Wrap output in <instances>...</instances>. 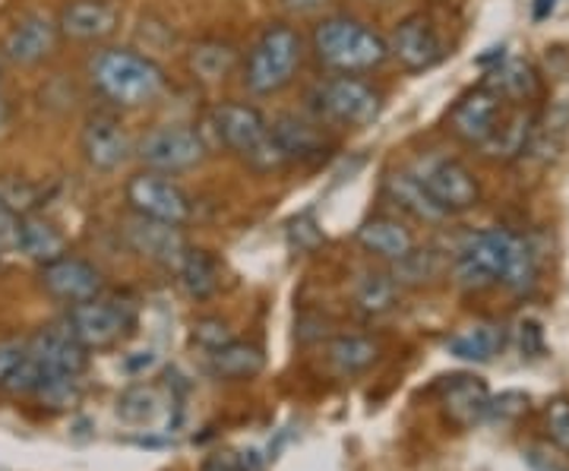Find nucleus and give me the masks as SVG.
I'll return each mask as SVG.
<instances>
[{
	"instance_id": "79ce46f5",
	"label": "nucleus",
	"mask_w": 569,
	"mask_h": 471,
	"mask_svg": "<svg viewBox=\"0 0 569 471\" xmlns=\"http://www.w3.org/2000/svg\"><path fill=\"white\" fill-rule=\"evenodd\" d=\"M22 358H26V342H0V387L13 370L20 368Z\"/></svg>"
},
{
	"instance_id": "58836bf2",
	"label": "nucleus",
	"mask_w": 569,
	"mask_h": 471,
	"mask_svg": "<svg viewBox=\"0 0 569 471\" xmlns=\"http://www.w3.org/2000/svg\"><path fill=\"white\" fill-rule=\"evenodd\" d=\"M231 339H234L231 329H228V323H222L219 317H206V320H197V323H193V342H197L206 354L228 345Z\"/></svg>"
},
{
	"instance_id": "f257e3e1",
	"label": "nucleus",
	"mask_w": 569,
	"mask_h": 471,
	"mask_svg": "<svg viewBox=\"0 0 569 471\" xmlns=\"http://www.w3.org/2000/svg\"><path fill=\"white\" fill-rule=\"evenodd\" d=\"M89 80L111 104L140 108L164 92V70L133 48H102L89 61Z\"/></svg>"
},
{
	"instance_id": "9b49d317",
	"label": "nucleus",
	"mask_w": 569,
	"mask_h": 471,
	"mask_svg": "<svg viewBox=\"0 0 569 471\" xmlns=\"http://www.w3.org/2000/svg\"><path fill=\"white\" fill-rule=\"evenodd\" d=\"M507 118V102L488 89V86H478L466 92L459 102L452 104L449 111V130L468 146H481L488 143L490 137L497 133V127Z\"/></svg>"
},
{
	"instance_id": "20e7f679",
	"label": "nucleus",
	"mask_w": 569,
	"mask_h": 471,
	"mask_svg": "<svg viewBox=\"0 0 569 471\" xmlns=\"http://www.w3.org/2000/svg\"><path fill=\"white\" fill-rule=\"evenodd\" d=\"M305 58V41L295 26H266L244 61V86L253 96H276L295 80Z\"/></svg>"
},
{
	"instance_id": "0eeeda50",
	"label": "nucleus",
	"mask_w": 569,
	"mask_h": 471,
	"mask_svg": "<svg viewBox=\"0 0 569 471\" xmlns=\"http://www.w3.org/2000/svg\"><path fill=\"white\" fill-rule=\"evenodd\" d=\"M137 156L149 171L159 174H181L206 159V140L203 133H197L193 127L181 123H164L156 127L137 143Z\"/></svg>"
},
{
	"instance_id": "5701e85b",
	"label": "nucleus",
	"mask_w": 569,
	"mask_h": 471,
	"mask_svg": "<svg viewBox=\"0 0 569 471\" xmlns=\"http://www.w3.org/2000/svg\"><path fill=\"white\" fill-rule=\"evenodd\" d=\"M209 368L222 380H253L266 368V354L253 342L231 339L222 349L209 351Z\"/></svg>"
},
{
	"instance_id": "f8f14e48",
	"label": "nucleus",
	"mask_w": 569,
	"mask_h": 471,
	"mask_svg": "<svg viewBox=\"0 0 569 471\" xmlns=\"http://www.w3.org/2000/svg\"><path fill=\"white\" fill-rule=\"evenodd\" d=\"M80 149L86 164L92 171H102V174H111V171L123 168L127 159H130V152H133L123 123L114 114H104V111L86 118L80 133Z\"/></svg>"
},
{
	"instance_id": "9d476101",
	"label": "nucleus",
	"mask_w": 569,
	"mask_h": 471,
	"mask_svg": "<svg viewBox=\"0 0 569 471\" xmlns=\"http://www.w3.org/2000/svg\"><path fill=\"white\" fill-rule=\"evenodd\" d=\"M317 102L329 121L342 123V127H367L383 111V96L370 82L358 80L351 73L326 80L317 92Z\"/></svg>"
},
{
	"instance_id": "dca6fc26",
	"label": "nucleus",
	"mask_w": 569,
	"mask_h": 471,
	"mask_svg": "<svg viewBox=\"0 0 569 471\" xmlns=\"http://www.w3.org/2000/svg\"><path fill=\"white\" fill-rule=\"evenodd\" d=\"M440 405H443V414L452 428L459 431H468V428H478L488 421L490 409V390L488 383L475 373H452V377H443L440 380Z\"/></svg>"
},
{
	"instance_id": "2eb2a0df",
	"label": "nucleus",
	"mask_w": 569,
	"mask_h": 471,
	"mask_svg": "<svg viewBox=\"0 0 569 471\" xmlns=\"http://www.w3.org/2000/svg\"><path fill=\"white\" fill-rule=\"evenodd\" d=\"M41 288L61 301V304H82V301H92L99 298L104 288V279L99 269L92 267L89 260H80V257H61L54 263H44L39 272Z\"/></svg>"
},
{
	"instance_id": "cd10ccee",
	"label": "nucleus",
	"mask_w": 569,
	"mask_h": 471,
	"mask_svg": "<svg viewBox=\"0 0 569 471\" xmlns=\"http://www.w3.org/2000/svg\"><path fill=\"white\" fill-rule=\"evenodd\" d=\"M387 193L399 209H406L408 216L421 219V222H440L447 219V212L427 197V190L415 174H392L387 181Z\"/></svg>"
},
{
	"instance_id": "a19ab883",
	"label": "nucleus",
	"mask_w": 569,
	"mask_h": 471,
	"mask_svg": "<svg viewBox=\"0 0 569 471\" xmlns=\"http://www.w3.org/2000/svg\"><path fill=\"white\" fill-rule=\"evenodd\" d=\"M200 471H250V462H247V455H241V452L216 450L206 455Z\"/></svg>"
},
{
	"instance_id": "4468645a",
	"label": "nucleus",
	"mask_w": 569,
	"mask_h": 471,
	"mask_svg": "<svg viewBox=\"0 0 569 471\" xmlns=\"http://www.w3.org/2000/svg\"><path fill=\"white\" fill-rule=\"evenodd\" d=\"M389 54L411 73L430 70L433 63L443 61V41H440L433 20L425 13L406 17L389 39Z\"/></svg>"
},
{
	"instance_id": "09e8293b",
	"label": "nucleus",
	"mask_w": 569,
	"mask_h": 471,
	"mask_svg": "<svg viewBox=\"0 0 569 471\" xmlns=\"http://www.w3.org/2000/svg\"><path fill=\"white\" fill-rule=\"evenodd\" d=\"M0 82H3V67H0Z\"/></svg>"
},
{
	"instance_id": "c85d7f7f",
	"label": "nucleus",
	"mask_w": 569,
	"mask_h": 471,
	"mask_svg": "<svg viewBox=\"0 0 569 471\" xmlns=\"http://www.w3.org/2000/svg\"><path fill=\"white\" fill-rule=\"evenodd\" d=\"M238 67V48L231 41L206 39L190 48V70L206 82L224 80Z\"/></svg>"
},
{
	"instance_id": "c756f323",
	"label": "nucleus",
	"mask_w": 569,
	"mask_h": 471,
	"mask_svg": "<svg viewBox=\"0 0 569 471\" xmlns=\"http://www.w3.org/2000/svg\"><path fill=\"white\" fill-rule=\"evenodd\" d=\"M503 345V329L500 327H475L452 335L447 342V351L459 361H471V364H488L490 358Z\"/></svg>"
},
{
	"instance_id": "393cba45",
	"label": "nucleus",
	"mask_w": 569,
	"mask_h": 471,
	"mask_svg": "<svg viewBox=\"0 0 569 471\" xmlns=\"http://www.w3.org/2000/svg\"><path fill=\"white\" fill-rule=\"evenodd\" d=\"M174 272H178L181 288L193 301H206V298H212L219 291V263L206 250H193L190 247Z\"/></svg>"
},
{
	"instance_id": "a211bd4d",
	"label": "nucleus",
	"mask_w": 569,
	"mask_h": 471,
	"mask_svg": "<svg viewBox=\"0 0 569 471\" xmlns=\"http://www.w3.org/2000/svg\"><path fill=\"white\" fill-rule=\"evenodd\" d=\"M123 238H127V244L133 247L140 257L168 269H178L183 253L190 250L187 238L181 234V228L168 226V222H156V219H142V216H133L123 226Z\"/></svg>"
},
{
	"instance_id": "a18cd8bd",
	"label": "nucleus",
	"mask_w": 569,
	"mask_h": 471,
	"mask_svg": "<svg viewBox=\"0 0 569 471\" xmlns=\"http://www.w3.org/2000/svg\"><path fill=\"white\" fill-rule=\"evenodd\" d=\"M329 3H332V0H282V7L291 17H313V13L326 10Z\"/></svg>"
},
{
	"instance_id": "7ed1b4c3",
	"label": "nucleus",
	"mask_w": 569,
	"mask_h": 471,
	"mask_svg": "<svg viewBox=\"0 0 569 471\" xmlns=\"http://www.w3.org/2000/svg\"><path fill=\"white\" fill-rule=\"evenodd\" d=\"M209 127L216 130L219 143L241 156L250 168L257 171H276L288 164L282 156V149L272 140V127L266 121L263 114L244 102H222L212 108L209 114Z\"/></svg>"
},
{
	"instance_id": "473e14b6",
	"label": "nucleus",
	"mask_w": 569,
	"mask_h": 471,
	"mask_svg": "<svg viewBox=\"0 0 569 471\" xmlns=\"http://www.w3.org/2000/svg\"><path fill=\"white\" fill-rule=\"evenodd\" d=\"M500 282H503L509 291H516V294H526V291H531L535 282H538V257H535V247H531L526 238H519V234H516V241H512L507 272H503Z\"/></svg>"
},
{
	"instance_id": "49530a36",
	"label": "nucleus",
	"mask_w": 569,
	"mask_h": 471,
	"mask_svg": "<svg viewBox=\"0 0 569 471\" xmlns=\"http://www.w3.org/2000/svg\"><path fill=\"white\" fill-rule=\"evenodd\" d=\"M553 10H557V0H535L531 3V17L535 20H548Z\"/></svg>"
},
{
	"instance_id": "72a5a7b5",
	"label": "nucleus",
	"mask_w": 569,
	"mask_h": 471,
	"mask_svg": "<svg viewBox=\"0 0 569 471\" xmlns=\"http://www.w3.org/2000/svg\"><path fill=\"white\" fill-rule=\"evenodd\" d=\"M80 377H63V373H41L39 387H36V399L44 409L63 411L80 402Z\"/></svg>"
},
{
	"instance_id": "4c0bfd02",
	"label": "nucleus",
	"mask_w": 569,
	"mask_h": 471,
	"mask_svg": "<svg viewBox=\"0 0 569 471\" xmlns=\"http://www.w3.org/2000/svg\"><path fill=\"white\" fill-rule=\"evenodd\" d=\"M545 424H548L550 440L557 450L569 452V395H553L545 409Z\"/></svg>"
},
{
	"instance_id": "c03bdc74",
	"label": "nucleus",
	"mask_w": 569,
	"mask_h": 471,
	"mask_svg": "<svg viewBox=\"0 0 569 471\" xmlns=\"http://www.w3.org/2000/svg\"><path fill=\"white\" fill-rule=\"evenodd\" d=\"M519 342H522V351L529 358H538L545 345H541V327L538 323H519Z\"/></svg>"
},
{
	"instance_id": "7c9ffc66",
	"label": "nucleus",
	"mask_w": 569,
	"mask_h": 471,
	"mask_svg": "<svg viewBox=\"0 0 569 471\" xmlns=\"http://www.w3.org/2000/svg\"><path fill=\"white\" fill-rule=\"evenodd\" d=\"M164 405H168L164 392L152 383H142V387H133L118 399V414L127 424H152L164 411Z\"/></svg>"
},
{
	"instance_id": "a878e982",
	"label": "nucleus",
	"mask_w": 569,
	"mask_h": 471,
	"mask_svg": "<svg viewBox=\"0 0 569 471\" xmlns=\"http://www.w3.org/2000/svg\"><path fill=\"white\" fill-rule=\"evenodd\" d=\"M485 86L507 104H526L538 96V77L526 61H503L497 70H490Z\"/></svg>"
},
{
	"instance_id": "2f4dec72",
	"label": "nucleus",
	"mask_w": 569,
	"mask_h": 471,
	"mask_svg": "<svg viewBox=\"0 0 569 471\" xmlns=\"http://www.w3.org/2000/svg\"><path fill=\"white\" fill-rule=\"evenodd\" d=\"M396 298H399V282L392 275L383 272H367L365 279L355 288V301L358 308L365 310L367 317H380L396 308Z\"/></svg>"
},
{
	"instance_id": "1a4fd4ad",
	"label": "nucleus",
	"mask_w": 569,
	"mask_h": 471,
	"mask_svg": "<svg viewBox=\"0 0 569 471\" xmlns=\"http://www.w3.org/2000/svg\"><path fill=\"white\" fill-rule=\"evenodd\" d=\"M415 178L421 181L427 197L440 206L447 216L456 212H468L481 203V187L475 181V174L468 171V164L459 159H447V156H433L418 164Z\"/></svg>"
},
{
	"instance_id": "c9c22d12",
	"label": "nucleus",
	"mask_w": 569,
	"mask_h": 471,
	"mask_svg": "<svg viewBox=\"0 0 569 471\" xmlns=\"http://www.w3.org/2000/svg\"><path fill=\"white\" fill-rule=\"evenodd\" d=\"M529 405L531 399L519 390H507L500 392V395H490L488 421H493V424H516L519 418L529 414Z\"/></svg>"
},
{
	"instance_id": "aec40b11",
	"label": "nucleus",
	"mask_w": 569,
	"mask_h": 471,
	"mask_svg": "<svg viewBox=\"0 0 569 471\" xmlns=\"http://www.w3.org/2000/svg\"><path fill=\"white\" fill-rule=\"evenodd\" d=\"M272 140L282 149L288 162H313V159H323L329 149L323 130L298 114H282L272 123Z\"/></svg>"
},
{
	"instance_id": "f3484780",
	"label": "nucleus",
	"mask_w": 569,
	"mask_h": 471,
	"mask_svg": "<svg viewBox=\"0 0 569 471\" xmlns=\"http://www.w3.org/2000/svg\"><path fill=\"white\" fill-rule=\"evenodd\" d=\"M26 354L39 364L41 373H63V377H82L89 368V351L70 335L67 327L39 329L29 342Z\"/></svg>"
},
{
	"instance_id": "b1692460",
	"label": "nucleus",
	"mask_w": 569,
	"mask_h": 471,
	"mask_svg": "<svg viewBox=\"0 0 569 471\" xmlns=\"http://www.w3.org/2000/svg\"><path fill=\"white\" fill-rule=\"evenodd\" d=\"M326 358L342 377H355L380 361V342H373L367 335H336L326 345Z\"/></svg>"
},
{
	"instance_id": "39448f33",
	"label": "nucleus",
	"mask_w": 569,
	"mask_h": 471,
	"mask_svg": "<svg viewBox=\"0 0 569 471\" xmlns=\"http://www.w3.org/2000/svg\"><path fill=\"white\" fill-rule=\"evenodd\" d=\"M63 327L70 329V335L86 351L114 349L137 327V310H133V304H127V301L102 298L99 294L92 301L70 304Z\"/></svg>"
},
{
	"instance_id": "412c9836",
	"label": "nucleus",
	"mask_w": 569,
	"mask_h": 471,
	"mask_svg": "<svg viewBox=\"0 0 569 471\" xmlns=\"http://www.w3.org/2000/svg\"><path fill=\"white\" fill-rule=\"evenodd\" d=\"M358 244L380 260L399 263L402 257L415 250V234L392 216H373L358 228Z\"/></svg>"
},
{
	"instance_id": "e433bc0d",
	"label": "nucleus",
	"mask_w": 569,
	"mask_h": 471,
	"mask_svg": "<svg viewBox=\"0 0 569 471\" xmlns=\"http://www.w3.org/2000/svg\"><path fill=\"white\" fill-rule=\"evenodd\" d=\"M0 200L17 216H29L39 206V187L20 181V178H0Z\"/></svg>"
},
{
	"instance_id": "de8ad7c7",
	"label": "nucleus",
	"mask_w": 569,
	"mask_h": 471,
	"mask_svg": "<svg viewBox=\"0 0 569 471\" xmlns=\"http://www.w3.org/2000/svg\"><path fill=\"white\" fill-rule=\"evenodd\" d=\"M7 121H10V104L0 96V127H7Z\"/></svg>"
},
{
	"instance_id": "ea45409f",
	"label": "nucleus",
	"mask_w": 569,
	"mask_h": 471,
	"mask_svg": "<svg viewBox=\"0 0 569 471\" xmlns=\"http://www.w3.org/2000/svg\"><path fill=\"white\" fill-rule=\"evenodd\" d=\"M20 219L10 206L0 200V253H17L20 247Z\"/></svg>"
},
{
	"instance_id": "bb28decb",
	"label": "nucleus",
	"mask_w": 569,
	"mask_h": 471,
	"mask_svg": "<svg viewBox=\"0 0 569 471\" xmlns=\"http://www.w3.org/2000/svg\"><path fill=\"white\" fill-rule=\"evenodd\" d=\"M531 123L535 121L526 114V108L516 104L512 111H507V118L497 127V133L481 146L485 156H490V159H516L519 152H526L529 149Z\"/></svg>"
},
{
	"instance_id": "37998d69",
	"label": "nucleus",
	"mask_w": 569,
	"mask_h": 471,
	"mask_svg": "<svg viewBox=\"0 0 569 471\" xmlns=\"http://www.w3.org/2000/svg\"><path fill=\"white\" fill-rule=\"evenodd\" d=\"M526 462H529L531 471H569L557 455H550V452L538 450V447H531L526 450Z\"/></svg>"
},
{
	"instance_id": "4be33fe9",
	"label": "nucleus",
	"mask_w": 569,
	"mask_h": 471,
	"mask_svg": "<svg viewBox=\"0 0 569 471\" xmlns=\"http://www.w3.org/2000/svg\"><path fill=\"white\" fill-rule=\"evenodd\" d=\"M17 253L44 267V263H54V260L67 257V238L54 222L29 212V216L20 219V247H17Z\"/></svg>"
},
{
	"instance_id": "f03ea898",
	"label": "nucleus",
	"mask_w": 569,
	"mask_h": 471,
	"mask_svg": "<svg viewBox=\"0 0 569 471\" xmlns=\"http://www.w3.org/2000/svg\"><path fill=\"white\" fill-rule=\"evenodd\" d=\"M313 51L336 73H367L387 63L389 41L361 20L329 17L313 29Z\"/></svg>"
},
{
	"instance_id": "6e6552de",
	"label": "nucleus",
	"mask_w": 569,
	"mask_h": 471,
	"mask_svg": "<svg viewBox=\"0 0 569 471\" xmlns=\"http://www.w3.org/2000/svg\"><path fill=\"white\" fill-rule=\"evenodd\" d=\"M127 203L142 219H156L168 226H187L193 219V203L183 193L181 184L171 181V174L142 171L127 181Z\"/></svg>"
},
{
	"instance_id": "6ab92c4d",
	"label": "nucleus",
	"mask_w": 569,
	"mask_h": 471,
	"mask_svg": "<svg viewBox=\"0 0 569 471\" xmlns=\"http://www.w3.org/2000/svg\"><path fill=\"white\" fill-rule=\"evenodd\" d=\"M121 26V10L108 0H70L58 17V32L70 41H104Z\"/></svg>"
},
{
	"instance_id": "ddd939ff",
	"label": "nucleus",
	"mask_w": 569,
	"mask_h": 471,
	"mask_svg": "<svg viewBox=\"0 0 569 471\" xmlns=\"http://www.w3.org/2000/svg\"><path fill=\"white\" fill-rule=\"evenodd\" d=\"M58 22L44 13H29L22 17L7 36L0 41V58L10 61L13 67H36V63L48 61L58 51Z\"/></svg>"
},
{
	"instance_id": "f704fd0d",
	"label": "nucleus",
	"mask_w": 569,
	"mask_h": 471,
	"mask_svg": "<svg viewBox=\"0 0 569 471\" xmlns=\"http://www.w3.org/2000/svg\"><path fill=\"white\" fill-rule=\"evenodd\" d=\"M440 269H443V260H440V253L437 250H411L408 257H402L399 263H396V272H392V279L399 282V285H425L430 279H437L440 275Z\"/></svg>"
},
{
	"instance_id": "423d86ee",
	"label": "nucleus",
	"mask_w": 569,
	"mask_h": 471,
	"mask_svg": "<svg viewBox=\"0 0 569 471\" xmlns=\"http://www.w3.org/2000/svg\"><path fill=\"white\" fill-rule=\"evenodd\" d=\"M516 234L503 228H488V231H475L456 250V282L466 291H485L497 285L507 272L509 250H512Z\"/></svg>"
}]
</instances>
